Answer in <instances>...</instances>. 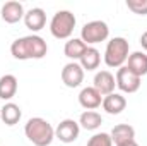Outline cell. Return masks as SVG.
Instances as JSON below:
<instances>
[{
    "label": "cell",
    "mask_w": 147,
    "mask_h": 146,
    "mask_svg": "<svg viewBox=\"0 0 147 146\" xmlns=\"http://www.w3.org/2000/svg\"><path fill=\"white\" fill-rule=\"evenodd\" d=\"M10 53L17 60H31V59H43L48 53V45L46 41L38 35L17 38L10 45Z\"/></svg>",
    "instance_id": "obj_1"
},
{
    "label": "cell",
    "mask_w": 147,
    "mask_h": 146,
    "mask_svg": "<svg viewBox=\"0 0 147 146\" xmlns=\"http://www.w3.org/2000/svg\"><path fill=\"white\" fill-rule=\"evenodd\" d=\"M24 134L34 146H50L51 141L55 139L53 126L41 117H33L26 122Z\"/></svg>",
    "instance_id": "obj_2"
},
{
    "label": "cell",
    "mask_w": 147,
    "mask_h": 146,
    "mask_svg": "<svg viewBox=\"0 0 147 146\" xmlns=\"http://www.w3.org/2000/svg\"><path fill=\"white\" fill-rule=\"evenodd\" d=\"M128 50H130V45L123 36L111 38L105 50V64L111 69L123 67V64L128 60V55H130Z\"/></svg>",
    "instance_id": "obj_3"
},
{
    "label": "cell",
    "mask_w": 147,
    "mask_h": 146,
    "mask_svg": "<svg viewBox=\"0 0 147 146\" xmlns=\"http://www.w3.org/2000/svg\"><path fill=\"white\" fill-rule=\"evenodd\" d=\"M75 23L77 19L70 10H58L50 21V33L57 40H70Z\"/></svg>",
    "instance_id": "obj_4"
},
{
    "label": "cell",
    "mask_w": 147,
    "mask_h": 146,
    "mask_svg": "<svg viewBox=\"0 0 147 146\" xmlns=\"http://www.w3.org/2000/svg\"><path fill=\"white\" fill-rule=\"evenodd\" d=\"M110 36V28L105 21H91L86 23L80 29V40L91 46V45H98L101 41H106Z\"/></svg>",
    "instance_id": "obj_5"
},
{
    "label": "cell",
    "mask_w": 147,
    "mask_h": 146,
    "mask_svg": "<svg viewBox=\"0 0 147 146\" xmlns=\"http://www.w3.org/2000/svg\"><path fill=\"white\" fill-rule=\"evenodd\" d=\"M115 79H116V86H118L120 91L132 95V93L139 91V88H140V79H142V77H139L137 74L132 72L127 65H123V67H120V69L116 71Z\"/></svg>",
    "instance_id": "obj_6"
},
{
    "label": "cell",
    "mask_w": 147,
    "mask_h": 146,
    "mask_svg": "<svg viewBox=\"0 0 147 146\" xmlns=\"http://www.w3.org/2000/svg\"><path fill=\"white\" fill-rule=\"evenodd\" d=\"M79 132H80L79 122H75L74 119H63L55 129V138L60 139L62 143H74L79 138Z\"/></svg>",
    "instance_id": "obj_7"
},
{
    "label": "cell",
    "mask_w": 147,
    "mask_h": 146,
    "mask_svg": "<svg viewBox=\"0 0 147 146\" xmlns=\"http://www.w3.org/2000/svg\"><path fill=\"white\" fill-rule=\"evenodd\" d=\"M62 81L67 88H77L84 81V69L79 62H69L62 69Z\"/></svg>",
    "instance_id": "obj_8"
},
{
    "label": "cell",
    "mask_w": 147,
    "mask_h": 146,
    "mask_svg": "<svg viewBox=\"0 0 147 146\" xmlns=\"http://www.w3.org/2000/svg\"><path fill=\"white\" fill-rule=\"evenodd\" d=\"M2 19L7 23V24H16L19 23L21 19H24L26 12H24V7L21 2H16V0H10V2H5L2 5Z\"/></svg>",
    "instance_id": "obj_9"
},
{
    "label": "cell",
    "mask_w": 147,
    "mask_h": 146,
    "mask_svg": "<svg viewBox=\"0 0 147 146\" xmlns=\"http://www.w3.org/2000/svg\"><path fill=\"white\" fill-rule=\"evenodd\" d=\"M79 103H80L82 108L86 110H96L98 107H101L103 96L94 86H87V88H84L79 93Z\"/></svg>",
    "instance_id": "obj_10"
},
{
    "label": "cell",
    "mask_w": 147,
    "mask_h": 146,
    "mask_svg": "<svg viewBox=\"0 0 147 146\" xmlns=\"http://www.w3.org/2000/svg\"><path fill=\"white\" fill-rule=\"evenodd\" d=\"M115 86H116V79L110 71H99L94 76V88L101 93V96H108L115 93Z\"/></svg>",
    "instance_id": "obj_11"
},
{
    "label": "cell",
    "mask_w": 147,
    "mask_h": 146,
    "mask_svg": "<svg viewBox=\"0 0 147 146\" xmlns=\"http://www.w3.org/2000/svg\"><path fill=\"white\" fill-rule=\"evenodd\" d=\"M24 24L28 29H31L33 33H38L45 28L46 24V14L43 9L39 7H34V9H29L24 16Z\"/></svg>",
    "instance_id": "obj_12"
},
{
    "label": "cell",
    "mask_w": 147,
    "mask_h": 146,
    "mask_svg": "<svg viewBox=\"0 0 147 146\" xmlns=\"http://www.w3.org/2000/svg\"><path fill=\"white\" fill-rule=\"evenodd\" d=\"M111 141L113 145H125V143H130V141H135V129L128 124H118L111 129L110 132Z\"/></svg>",
    "instance_id": "obj_13"
},
{
    "label": "cell",
    "mask_w": 147,
    "mask_h": 146,
    "mask_svg": "<svg viewBox=\"0 0 147 146\" xmlns=\"http://www.w3.org/2000/svg\"><path fill=\"white\" fill-rule=\"evenodd\" d=\"M103 110L106 112V113H110V115H118V113H121L125 107H127V100H125V96L123 95H120V93H111L108 96H103Z\"/></svg>",
    "instance_id": "obj_14"
},
{
    "label": "cell",
    "mask_w": 147,
    "mask_h": 146,
    "mask_svg": "<svg viewBox=\"0 0 147 146\" xmlns=\"http://www.w3.org/2000/svg\"><path fill=\"white\" fill-rule=\"evenodd\" d=\"M79 64H80V67L84 71H96L99 67V64H101V53H99V50L94 48V46H87L86 52L82 53Z\"/></svg>",
    "instance_id": "obj_15"
},
{
    "label": "cell",
    "mask_w": 147,
    "mask_h": 146,
    "mask_svg": "<svg viewBox=\"0 0 147 146\" xmlns=\"http://www.w3.org/2000/svg\"><path fill=\"white\" fill-rule=\"evenodd\" d=\"M17 93V77L14 74H5L0 77V98L9 102Z\"/></svg>",
    "instance_id": "obj_16"
},
{
    "label": "cell",
    "mask_w": 147,
    "mask_h": 146,
    "mask_svg": "<svg viewBox=\"0 0 147 146\" xmlns=\"http://www.w3.org/2000/svg\"><path fill=\"white\" fill-rule=\"evenodd\" d=\"M127 67L132 71L134 74H137L139 77L147 74V55L144 52H134L128 55L127 60Z\"/></svg>",
    "instance_id": "obj_17"
},
{
    "label": "cell",
    "mask_w": 147,
    "mask_h": 146,
    "mask_svg": "<svg viewBox=\"0 0 147 146\" xmlns=\"http://www.w3.org/2000/svg\"><path fill=\"white\" fill-rule=\"evenodd\" d=\"M86 48H87V45H86L80 38H70V40L65 43V46H63V53H65V57L70 59L72 62H77V60H80V57H82V53L86 52Z\"/></svg>",
    "instance_id": "obj_18"
},
{
    "label": "cell",
    "mask_w": 147,
    "mask_h": 146,
    "mask_svg": "<svg viewBox=\"0 0 147 146\" xmlns=\"http://www.w3.org/2000/svg\"><path fill=\"white\" fill-rule=\"evenodd\" d=\"M0 117H2V122L5 126H16L21 117H22V112L19 108V105L12 103V102H7L2 108H0Z\"/></svg>",
    "instance_id": "obj_19"
},
{
    "label": "cell",
    "mask_w": 147,
    "mask_h": 146,
    "mask_svg": "<svg viewBox=\"0 0 147 146\" xmlns=\"http://www.w3.org/2000/svg\"><path fill=\"white\" fill-rule=\"evenodd\" d=\"M101 124H103L101 113H98V112H94V110H86V112L80 113L79 126L84 127L86 131H96Z\"/></svg>",
    "instance_id": "obj_20"
},
{
    "label": "cell",
    "mask_w": 147,
    "mask_h": 146,
    "mask_svg": "<svg viewBox=\"0 0 147 146\" xmlns=\"http://www.w3.org/2000/svg\"><path fill=\"white\" fill-rule=\"evenodd\" d=\"M87 146H113V141L108 132H98L87 141Z\"/></svg>",
    "instance_id": "obj_21"
},
{
    "label": "cell",
    "mask_w": 147,
    "mask_h": 146,
    "mask_svg": "<svg viewBox=\"0 0 147 146\" xmlns=\"http://www.w3.org/2000/svg\"><path fill=\"white\" fill-rule=\"evenodd\" d=\"M127 7L139 16H147V0H127Z\"/></svg>",
    "instance_id": "obj_22"
},
{
    "label": "cell",
    "mask_w": 147,
    "mask_h": 146,
    "mask_svg": "<svg viewBox=\"0 0 147 146\" xmlns=\"http://www.w3.org/2000/svg\"><path fill=\"white\" fill-rule=\"evenodd\" d=\"M140 45H142V48L147 52V31L142 33V36H140Z\"/></svg>",
    "instance_id": "obj_23"
},
{
    "label": "cell",
    "mask_w": 147,
    "mask_h": 146,
    "mask_svg": "<svg viewBox=\"0 0 147 146\" xmlns=\"http://www.w3.org/2000/svg\"><path fill=\"white\" fill-rule=\"evenodd\" d=\"M118 146H139L137 141H130V143H125V145H118Z\"/></svg>",
    "instance_id": "obj_24"
}]
</instances>
